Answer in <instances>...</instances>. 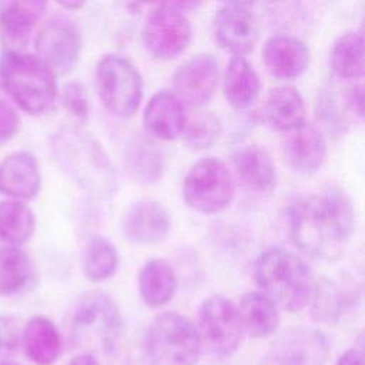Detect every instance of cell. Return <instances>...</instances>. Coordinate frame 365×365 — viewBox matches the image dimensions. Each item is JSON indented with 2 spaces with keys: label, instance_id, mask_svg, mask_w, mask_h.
Returning <instances> with one entry per match:
<instances>
[{
  "label": "cell",
  "instance_id": "16",
  "mask_svg": "<svg viewBox=\"0 0 365 365\" xmlns=\"http://www.w3.org/2000/svg\"><path fill=\"white\" fill-rule=\"evenodd\" d=\"M271 358L275 365H322L328 358V342L315 329H289L272 344Z\"/></svg>",
  "mask_w": 365,
  "mask_h": 365
},
{
  "label": "cell",
  "instance_id": "4",
  "mask_svg": "<svg viewBox=\"0 0 365 365\" xmlns=\"http://www.w3.org/2000/svg\"><path fill=\"white\" fill-rule=\"evenodd\" d=\"M0 83L10 98L30 115H46L54 108L56 74L36 54L4 50L0 56Z\"/></svg>",
  "mask_w": 365,
  "mask_h": 365
},
{
  "label": "cell",
  "instance_id": "28",
  "mask_svg": "<svg viewBox=\"0 0 365 365\" xmlns=\"http://www.w3.org/2000/svg\"><path fill=\"white\" fill-rule=\"evenodd\" d=\"M332 70L344 78H361L365 73V50L361 31L341 34L331 50Z\"/></svg>",
  "mask_w": 365,
  "mask_h": 365
},
{
  "label": "cell",
  "instance_id": "23",
  "mask_svg": "<svg viewBox=\"0 0 365 365\" xmlns=\"http://www.w3.org/2000/svg\"><path fill=\"white\" fill-rule=\"evenodd\" d=\"M259 90L261 83L254 67L242 56H232L222 77L225 100L234 108H247L255 103Z\"/></svg>",
  "mask_w": 365,
  "mask_h": 365
},
{
  "label": "cell",
  "instance_id": "39",
  "mask_svg": "<svg viewBox=\"0 0 365 365\" xmlns=\"http://www.w3.org/2000/svg\"><path fill=\"white\" fill-rule=\"evenodd\" d=\"M68 365H100V362L88 352H83L76 355Z\"/></svg>",
  "mask_w": 365,
  "mask_h": 365
},
{
  "label": "cell",
  "instance_id": "30",
  "mask_svg": "<svg viewBox=\"0 0 365 365\" xmlns=\"http://www.w3.org/2000/svg\"><path fill=\"white\" fill-rule=\"evenodd\" d=\"M36 230L31 210L20 200L0 201V240L10 245L27 242Z\"/></svg>",
  "mask_w": 365,
  "mask_h": 365
},
{
  "label": "cell",
  "instance_id": "1",
  "mask_svg": "<svg viewBox=\"0 0 365 365\" xmlns=\"http://www.w3.org/2000/svg\"><path fill=\"white\" fill-rule=\"evenodd\" d=\"M287 218L294 244L321 259L336 257L355 230L352 200L338 185H328L294 202Z\"/></svg>",
  "mask_w": 365,
  "mask_h": 365
},
{
  "label": "cell",
  "instance_id": "22",
  "mask_svg": "<svg viewBox=\"0 0 365 365\" xmlns=\"http://www.w3.org/2000/svg\"><path fill=\"white\" fill-rule=\"evenodd\" d=\"M235 174L247 188L268 194L275 190L277 173L269 154L258 145L241 147L232 157Z\"/></svg>",
  "mask_w": 365,
  "mask_h": 365
},
{
  "label": "cell",
  "instance_id": "34",
  "mask_svg": "<svg viewBox=\"0 0 365 365\" xmlns=\"http://www.w3.org/2000/svg\"><path fill=\"white\" fill-rule=\"evenodd\" d=\"M21 331L13 315L0 314V361L13 355L20 345Z\"/></svg>",
  "mask_w": 365,
  "mask_h": 365
},
{
  "label": "cell",
  "instance_id": "17",
  "mask_svg": "<svg viewBox=\"0 0 365 365\" xmlns=\"http://www.w3.org/2000/svg\"><path fill=\"white\" fill-rule=\"evenodd\" d=\"M287 165L297 174L309 177L319 171L327 158V143L322 133L309 124L288 131L282 143Z\"/></svg>",
  "mask_w": 365,
  "mask_h": 365
},
{
  "label": "cell",
  "instance_id": "10",
  "mask_svg": "<svg viewBox=\"0 0 365 365\" xmlns=\"http://www.w3.org/2000/svg\"><path fill=\"white\" fill-rule=\"evenodd\" d=\"M143 44L157 60L180 56L190 43L191 26L181 11L165 7L154 9L143 27Z\"/></svg>",
  "mask_w": 365,
  "mask_h": 365
},
{
  "label": "cell",
  "instance_id": "14",
  "mask_svg": "<svg viewBox=\"0 0 365 365\" xmlns=\"http://www.w3.org/2000/svg\"><path fill=\"white\" fill-rule=\"evenodd\" d=\"M121 230L124 237L135 245H154L168 237L171 217L158 201L141 200L127 210Z\"/></svg>",
  "mask_w": 365,
  "mask_h": 365
},
{
  "label": "cell",
  "instance_id": "43",
  "mask_svg": "<svg viewBox=\"0 0 365 365\" xmlns=\"http://www.w3.org/2000/svg\"><path fill=\"white\" fill-rule=\"evenodd\" d=\"M281 1H284V0H281Z\"/></svg>",
  "mask_w": 365,
  "mask_h": 365
},
{
  "label": "cell",
  "instance_id": "24",
  "mask_svg": "<svg viewBox=\"0 0 365 365\" xmlns=\"http://www.w3.org/2000/svg\"><path fill=\"white\" fill-rule=\"evenodd\" d=\"M305 103L297 88L279 86L268 93L265 103V118L271 128L292 131L305 124Z\"/></svg>",
  "mask_w": 365,
  "mask_h": 365
},
{
  "label": "cell",
  "instance_id": "13",
  "mask_svg": "<svg viewBox=\"0 0 365 365\" xmlns=\"http://www.w3.org/2000/svg\"><path fill=\"white\" fill-rule=\"evenodd\" d=\"M47 0H0V43L7 51H24L43 19Z\"/></svg>",
  "mask_w": 365,
  "mask_h": 365
},
{
  "label": "cell",
  "instance_id": "15",
  "mask_svg": "<svg viewBox=\"0 0 365 365\" xmlns=\"http://www.w3.org/2000/svg\"><path fill=\"white\" fill-rule=\"evenodd\" d=\"M215 38L222 48L232 56L250 53L258 41V21L244 6H225L220 9L214 19Z\"/></svg>",
  "mask_w": 365,
  "mask_h": 365
},
{
  "label": "cell",
  "instance_id": "29",
  "mask_svg": "<svg viewBox=\"0 0 365 365\" xmlns=\"http://www.w3.org/2000/svg\"><path fill=\"white\" fill-rule=\"evenodd\" d=\"M120 257L114 244L103 235H91L83 254V271L88 281L101 282L111 278L118 268Z\"/></svg>",
  "mask_w": 365,
  "mask_h": 365
},
{
  "label": "cell",
  "instance_id": "25",
  "mask_svg": "<svg viewBox=\"0 0 365 365\" xmlns=\"http://www.w3.org/2000/svg\"><path fill=\"white\" fill-rule=\"evenodd\" d=\"M244 328L252 338L272 335L279 325V311L274 301L262 292L250 291L244 294L237 307Z\"/></svg>",
  "mask_w": 365,
  "mask_h": 365
},
{
  "label": "cell",
  "instance_id": "31",
  "mask_svg": "<svg viewBox=\"0 0 365 365\" xmlns=\"http://www.w3.org/2000/svg\"><path fill=\"white\" fill-rule=\"evenodd\" d=\"M33 275L29 255L17 245L0 248V295H13L21 291Z\"/></svg>",
  "mask_w": 365,
  "mask_h": 365
},
{
  "label": "cell",
  "instance_id": "2",
  "mask_svg": "<svg viewBox=\"0 0 365 365\" xmlns=\"http://www.w3.org/2000/svg\"><path fill=\"white\" fill-rule=\"evenodd\" d=\"M51 155L61 173L97 200L113 195L115 170L101 144L86 130L74 125L58 128L50 141Z\"/></svg>",
  "mask_w": 365,
  "mask_h": 365
},
{
  "label": "cell",
  "instance_id": "41",
  "mask_svg": "<svg viewBox=\"0 0 365 365\" xmlns=\"http://www.w3.org/2000/svg\"><path fill=\"white\" fill-rule=\"evenodd\" d=\"M221 1H224L227 6H244V7H248L255 0H221Z\"/></svg>",
  "mask_w": 365,
  "mask_h": 365
},
{
  "label": "cell",
  "instance_id": "35",
  "mask_svg": "<svg viewBox=\"0 0 365 365\" xmlns=\"http://www.w3.org/2000/svg\"><path fill=\"white\" fill-rule=\"evenodd\" d=\"M20 118L13 106L0 98V147L7 144L19 131Z\"/></svg>",
  "mask_w": 365,
  "mask_h": 365
},
{
  "label": "cell",
  "instance_id": "40",
  "mask_svg": "<svg viewBox=\"0 0 365 365\" xmlns=\"http://www.w3.org/2000/svg\"><path fill=\"white\" fill-rule=\"evenodd\" d=\"M56 1L67 10H77L83 7V4L86 3V0H56Z\"/></svg>",
  "mask_w": 365,
  "mask_h": 365
},
{
  "label": "cell",
  "instance_id": "5",
  "mask_svg": "<svg viewBox=\"0 0 365 365\" xmlns=\"http://www.w3.org/2000/svg\"><path fill=\"white\" fill-rule=\"evenodd\" d=\"M234 191V178L228 165L215 157L198 160L188 170L182 184L185 204L204 215H212L228 208Z\"/></svg>",
  "mask_w": 365,
  "mask_h": 365
},
{
  "label": "cell",
  "instance_id": "38",
  "mask_svg": "<svg viewBox=\"0 0 365 365\" xmlns=\"http://www.w3.org/2000/svg\"><path fill=\"white\" fill-rule=\"evenodd\" d=\"M118 3L128 11V13H140L145 6L155 4V0H118Z\"/></svg>",
  "mask_w": 365,
  "mask_h": 365
},
{
  "label": "cell",
  "instance_id": "11",
  "mask_svg": "<svg viewBox=\"0 0 365 365\" xmlns=\"http://www.w3.org/2000/svg\"><path fill=\"white\" fill-rule=\"evenodd\" d=\"M34 48L36 56L54 74H67L80 57L81 38L78 29L66 17H54L38 30Z\"/></svg>",
  "mask_w": 365,
  "mask_h": 365
},
{
  "label": "cell",
  "instance_id": "18",
  "mask_svg": "<svg viewBox=\"0 0 365 365\" xmlns=\"http://www.w3.org/2000/svg\"><path fill=\"white\" fill-rule=\"evenodd\" d=\"M41 188V173L29 151H14L0 161V194L13 200H33Z\"/></svg>",
  "mask_w": 365,
  "mask_h": 365
},
{
  "label": "cell",
  "instance_id": "26",
  "mask_svg": "<svg viewBox=\"0 0 365 365\" xmlns=\"http://www.w3.org/2000/svg\"><path fill=\"white\" fill-rule=\"evenodd\" d=\"M177 275L164 259L147 261L138 272V292L145 305L160 308L174 297Z\"/></svg>",
  "mask_w": 365,
  "mask_h": 365
},
{
  "label": "cell",
  "instance_id": "7",
  "mask_svg": "<svg viewBox=\"0 0 365 365\" xmlns=\"http://www.w3.org/2000/svg\"><path fill=\"white\" fill-rule=\"evenodd\" d=\"M73 338L103 351L111 349L121 334V315L115 302L103 292H87L76 304Z\"/></svg>",
  "mask_w": 365,
  "mask_h": 365
},
{
  "label": "cell",
  "instance_id": "8",
  "mask_svg": "<svg viewBox=\"0 0 365 365\" xmlns=\"http://www.w3.org/2000/svg\"><path fill=\"white\" fill-rule=\"evenodd\" d=\"M98 97L113 115L131 117L143 97V81L137 68L125 58L104 56L96 68Z\"/></svg>",
  "mask_w": 365,
  "mask_h": 365
},
{
  "label": "cell",
  "instance_id": "19",
  "mask_svg": "<svg viewBox=\"0 0 365 365\" xmlns=\"http://www.w3.org/2000/svg\"><path fill=\"white\" fill-rule=\"evenodd\" d=\"M262 60L272 76L282 80H292L304 74L308 68L309 50L295 37L274 36L264 43Z\"/></svg>",
  "mask_w": 365,
  "mask_h": 365
},
{
  "label": "cell",
  "instance_id": "27",
  "mask_svg": "<svg viewBox=\"0 0 365 365\" xmlns=\"http://www.w3.org/2000/svg\"><path fill=\"white\" fill-rule=\"evenodd\" d=\"M125 168L130 177L141 184L157 182L163 174L161 153L151 141L135 137L125 148Z\"/></svg>",
  "mask_w": 365,
  "mask_h": 365
},
{
  "label": "cell",
  "instance_id": "42",
  "mask_svg": "<svg viewBox=\"0 0 365 365\" xmlns=\"http://www.w3.org/2000/svg\"><path fill=\"white\" fill-rule=\"evenodd\" d=\"M0 365H19V364H16V362H13V361H10V359H1V361H0Z\"/></svg>",
  "mask_w": 365,
  "mask_h": 365
},
{
  "label": "cell",
  "instance_id": "36",
  "mask_svg": "<svg viewBox=\"0 0 365 365\" xmlns=\"http://www.w3.org/2000/svg\"><path fill=\"white\" fill-rule=\"evenodd\" d=\"M201 0H155L157 7H165L175 11H188L198 7Z\"/></svg>",
  "mask_w": 365,
  "mask_h": 365
},
{
  "label": "cell",
  "instance_id": "37",
  "mask_svg": "<svg viewBox=\"0 0 365 365\" xmlns=\"http://www.w3.org/2000/svg\"><path fill=\"white\" fill-rule=\"evenodd\" d=\"M336 365H364L362 351L358 348H351L345 351L336 361Z\"/></svg>",
  "mask_w": 365,
  "mask_h": 365
},
{
  "label": "cell",
  "instance_id": "3",
  "mask_svg": "<svg viewBox=\"0 0 365 365\" xmlns=\"http://www.w3.org/2000/svg\"><path fill=\"white\" fill-rule=\"evenodd\" d=\"M254 279L264 295L289 312L308 307L318 289L305 261L284 247H271L258 255Z\"/></svg>",
  "mask_w": 365,
  "mask_h": 365
},
{
  "label": "cell",
  "instance_id": "21",
  "mask_svg": "<svg viewBox=\"0 0 365 365\" xmlns=\"http://www.w3.org/2000/svg\"><path fill=\"white\" fill-rule=\"evenodd\" d=\"M24 355L37 365H53L61 354V336L54 322L44 315L31 317L21 329Z\"/></svg>",
  "mask_w": 365,
  "mask_h": 365
},
{
  "label": "cell",
  "instance_id": "9",
  "mask_svg": "<svg viewBox=\"0 0 365 365\" xmlns=\"http://www.w3.org/2000/svg\"><path fill=\"white\" fill-rule=\"evenodd\" d=\"M197 329L201 344L220 358L234 355L244 338L237 307L222 297H210L201 304Z\"/></svg>",
  "mask_w": 365,
  "mask_h": 365
},
{
  "label": "cell",
  "instance_id": "32",
  "mask_svg": "<svg viewBox=\"0 0 365 365\" xmlns=\"http://www.w3.org/2000/svg\"><path fill=\"white\" fill-rule=\"evenodd\" d=\"M221 131V121L217 115L208 111H200L185 120L181 138L190 150L201 151L212 147L220 138Z\"/></svg>",
  "mask_w": 365,
  "mask_h": 365
},
{
  "label": "cell",
  "instance_id": "33",
  "mask_svg": "<svg viewBox=\"0 0 365 365\" xmlns=\"http://www.w3.org/2000/svg\"><path fill=\"white\" fill-rule=\"evenodd\" d=\"M60 98H61L63 107L68 114H71L74 118L80 121L87 120L90 106H88L86 91L80 83L77 81L66 83L61 90Z\"/></svg>",
  "mask_w": 365,
  "mask_h": 365
},
{
  "label": "cell",
  "instance_id": "12",
  "mask_svg": "<svg viewBox=\"0 0 365 365\" xmlns=\"http://www.w3.org/2000/svg\"><path fill=\"white\" fill-rule=\"evenodd\" d=\"M218 76L217 60L211 54H197L185 60L174 73V94L182 104L202 107L215 93Z\"/></svg>",
  "mask_w": 365,
  "mask_h": 365
},
{
  "label": "cell",
  "instance_id": "20",
  "mask_svg": "<svg viewBox=\"0 0 365 365\" xmlns=\"http://www.w3.org/2000/svg\"><path fill=\"white\" fill-rule=\"evenodd\" d=\"M185 120L184 104L174 93L165 90L155 93L150 98L143 115L145 131L163 141L181 135Z\"/></svg>",
  "mask_w": 365,
  "mask_h": 365
},
{
  "label": "cell",
  "instance_id": "6",
  "mask_svg": "<svg viewBox=\"0 0 365 365\" xmlns=\"http://www.w3.org/2000/svg\"><path fill=\"white\" fill-rule=\"evenodd\" d=\"M151 355L167 365H195L201 354V339L194 324L181 314H158L147 335Z\"/></svg>",
  "mask_w": 365,
  "mask_h": 365
}]
</instances>
